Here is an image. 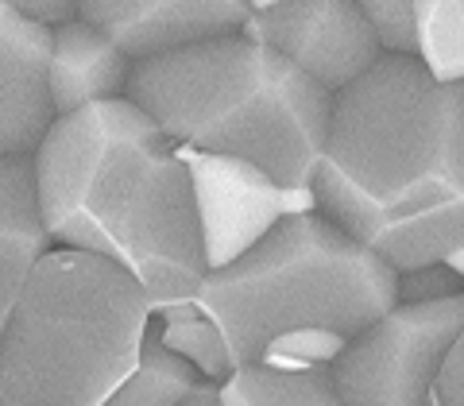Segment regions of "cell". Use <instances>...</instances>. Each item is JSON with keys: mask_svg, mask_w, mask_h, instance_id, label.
Returning <instances> with one entry per match:
<instances>
[{"mask_svg": "<svg viewBox=\"0 0 464 406\" xmlns=\"http://www.w3.org/2000/svg\"><path fill=\"white\" fill-rule=\"evenodd\" d=\"M317 213L387 267L445 264L464 248V82L418 58H380L333 97Z\"/></svg>", "mask_w": 464, "mask_h": 406, "instance_id": "obj_1", "label": "cell"}, {"mask_svg": "<svg viewBox=\"0 0 464 406\" xmlns=\"http://www.w3.org/2000/svg\"><path fill=\"white\" fill-rule=\"evenodd\" d=\"M51 248L101 256L140 283L151 314L194 302L206 279L182 151L132 101L58 116L32 155Z\"/></svg>", "mask_w": 464, "mask_h": 406, "instance_id": "obj_2", "label": "cell"}, {"mask_svg": "<svg viewBox=\"0 0 464 406\" xmlns=\"http://www.w3.org/2000/svg\"><path fill=\"white\" fill-rule=\"evenodd\" d=\"M124 101L174 148L240 159L286 194H314L333 97L248 35L140 63Z\"/></svg>", "mask_w": 464, "mask_h": 406, "instance_id": "obj_3", "label": "cell"}, {"mask_svg": "<svg viewBox=\"0 0 464 406\" xmlns=\"http://www.w3.org/2000/svg\"><path fill=\"white\" fill-rule=\"evenodd\" d=\"M194 302L221 329L232 368H244L286 337L353 341L399 306V271L310 209L275 225L237 264L209 271Z\"/></svg>", "mask_w": 464, "mask_h": 406, "instance_id": "obj_4", "label": "cell"}, {"mask_svg": "<svg viewBox=\"0 0 464 406\" xmlns=\"http://www.w3.org/2000/svg\"><path fill=\"white\" fill-rule=\"evenodd\" d=\"M151 317L128 271L51 248L0 341V406H101L140 364Z\"/></svg>", "mask_w": 464, "mask_h": 406, "instance_id": "obj_5", "label": "cell"}, {"mask_svg": "<svg viewBox=\"0 0 464 406\" xmlns=\"http://www.w3.org/2000/svg\"><path fill=\"white\" fill-rule=\"evenodd\" d=\"M464 329V295L395 306L341 348L325 368L344 406H430L445 353Z\"/></svg>", "mask_w": 464, "mask_h": 406, "instance_id": "obj_6", "label": "cell"}, {"mask_svg": "<svg viewBox=\"0 0 464 406\" xmlns=\"http://www.w3.org/2000/svg\"><path fill=\"white\" fill-rule=\"evenodd\" d=\"M286 58L317 90L337 97L380 63L383 51L360 12V0H267L252 5L244 32Z\"/></svg>", "mask_w": 464, "mask_h": 406, "instance_id": "obj_7", "label": "cell"}, {"mask_svg": "<svg viewBox=\"0 0 464 406\" xmlns=\"http://www.w3.org/2000/svg\"><path fill=\"white\" fill-rule=\"evenodd\" d=\"M179 151H182L186 174H190L206 271H221L228 264H237L240 256H248L286 217L317 209L314 194H286L252 163L201 155L186 148Z\"/></svg>", "mask_w": 464, "mask_h": 406, "instance_id": "obj_8", "label": "cell"}, {"mask_svg": "<svg viewBox=\"0 0 464 406\" xmlns=\"http://www.w3.org/2000/svg\"><path fill=\"white\" fill-rule=\"evenodd\" d=\"M78 16L140 66L240 35L252 0H78Z\"/></svg>", "mask_w": 464, "mask_h": 406, "instance_id": "obj_9", "label": "cell"}, {"mask_svg": "<svg viewBox=\"0 0 464 406\" xmlns=\"http://www.w3.org/2000/svg\"><path fill=\"white\" fill-rule=\"evenodd\" d=\"M51 32L0 0V159H32L54 124L47 101Z\"/></svg>", "mask_w": 464, "mask_h": 406, "instance_id": "obj_10", "label": "cell"}, {"mask_svg": "<svg viewBox=\"0 0 464 406\" xmlns=\"http://www.w3.org/2000/svg\"><path fill=\"white\" fill-rule=\"evenodd\" d=\"M132 70L136 66L82 16L51 32L47 101L54 109V121L93 105H105V101H124Z\"/></svg>", "mask_w": 464, "mask_h": 406, "instance_id": "obj_11", "label": "cell"}, {"mask_svg": "<svg viewBox=\"0 0 464 406\" xmlns=\"http://www.w3.org/2000/svg\"><path fill=\"white\" fill-rule=\"evenodd\" d=\"M51 252L32 159H0V341L39 259Z\"/></svg>", "mask_w": 464, "mask_h": 406, "instance_id": "obj_12", "label": "cell"}, {"mask_svg": "<svg viewBox=\"0 0 464 406\" xmlns=\"http://www.w3.org/2000/svg\"><path fill=\"white\" fill-rule=\"evenodd\" d=\"M221 406H344L325 368L286 372L267 364H244L217 387Z\"/></svg>", "mask_w": 464, "mask_h": 406, "instance_id": "obj_13", "label": "cell"}, {"mask_svg": "<svg viewBox=\"0 0 464 406\" xmlns=\"http://www.w3.org/2000/svg\"><path fill=\"white\" fill-rule=\"evenodd\" d=\"M151 329H155L159 344H163L170 356H179L201 383L221 387L228 375L237 372L232 368V356H228V344L221 337V329L201 314L198 302H182V306H170L163 314H155Z\"/></svg>", "mask_w": 464, "mask_h": 406, "instance_id": "obj_14", "label": "cell"}, {"mask_svg": "<svg viewBox=\"0 0 464 406\" xmlns=\"http://www.w3.org/2000/svg\"><path fill=\"white\" fill-rule=\"evenodd\" d=\"M198 383H201L198 375L186 368L179 356H170L167 348L159 344L155 329H148L140 364L128 372V380L101 406H182L194 395Z\"/></svg>", "mask_w": 464, "mask_h": 406, "instance_id": "obj_15", "label": "cell"}, {"mask_svg": "<svg viewBox=\"0 0 464 406\" xmlns=\"http://www.w3.org/2000/svg\"><path fill=\"white\" fill-rule=\"evenodd\" d=\"M418 63L433 82H464V0H414Z\"/></svg>", "mask_w": 464, "mask_h": 406, "instance_id": "obj_16", "label": "cell"}, {"mask_svg": "<svg viewBox=\"0 0 464 406\" xmlns=\"http://www.w3.org/2000/svg\"><path fill=\"white\" fill-rule=\"evenodd\" d=\"M360 12L387 58H418L414 0H360Z\"/></svg>", "mask_w": 464, "mask_h": 406, "instance_id": "obj_17", "label": "cell"}, {"mask_svg": "<svg viewBox=\"0 0 464 406\" xmlns=\"http://www.w3.org/2000/svg\"><path fill=\"white\" fill-rule=\"evenodd\" d=\"M464 295V283L449 264H430L399 275V306H430V302H445Z\"/></svg>", "mask_w": 464, "mask_h": 406, "instance_id": "obj_18", "label": "cell"}, {"mask_svg": "<svg viewBox=\"0 0 464 406\" xmlns=\"http://www.w3.org/2000/svg\"><path fill=\"white\" fill-rule=\"evenodd\" d=\"M430 406H464V329L441 360V372L430 391Z\"/></svg>", "mask_w": 464, "mask_h": 406, "instance_id": "obj_19", "label": "cell"}, {"mask_svg": "<svg viewBox=\"0 0 464 406\" xmlns=\"http://www.w3.org/2000/svg\"><path fill=\"white\" fill-rule=\"evenodd\" d=\"M12 5L27 24L43 27V32H58L78 20V0H12Z\"/></svg>", "mask_w": 464, "mask_h": 406, "instance_id": "obj_20", "label": "cell"}, {"mask_svg": "<svg viewBox=\"0 0 464 406\" xmlns=\"http://www.w3.org/2000/svg\"><path fill=\"white\" fill-rule=\"evenodd\" d=\"M182 406H221V395H217V387H213V383H198V387H194V395L186 399Z\"/></svg>", "mask_w": 464, "mask_h": 406, "instance_id": "obj_21", "label": "cell"}]
</instances>
